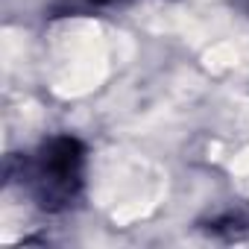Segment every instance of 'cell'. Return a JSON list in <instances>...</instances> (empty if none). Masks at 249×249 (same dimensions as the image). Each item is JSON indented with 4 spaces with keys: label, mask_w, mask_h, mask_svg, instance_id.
I'll return each mask as SVG.
<instances>
[{
    "label": "cell",
    "mask_w": 249,
    "mask_h": 249,
    "mask_svg": "<svg viewBox=\"0 0 249 249\" xmlns=\"http://www.w3.org/2000/svg\"><path fill=\"white\" fill-rule=\"evenodd\" d=\"M82 164H85V150L71 135H56L38 150L33 176L41 208L62 211L71 205V199H76L82 188Z\"/></svg>",
    "instance_id": "cell-1"
},
{
    "label": "cell",
    "mask_w": 249,
    "mask_h": 249,
    "mask_svg": "<svg viewBox=\"0 0 249 249\" xmlns=\"http://www.w3.org/2000/svg\"><path fill=\"white\" fill-rule=\"evenodd\" d=\"M243 226V220L240 217H226V220H217V223H211V231H226V237H240L246 229H240Z\"/></svg>",
    "instance_id": "cell-2"
},
{
    "label": "cell",
    "mask_w": 249,
    "mask_h": 249,
    "mask_svg": "<svg viewBox=\"0 0 249 249\" xmlns=\"http://www.w3.org/2000/svg\"><path fill=\"white\" fill-rule=\"evenodd\" d=\"M91 3H108V0H91Z\"/></svg>",
    "instance_id": "cell-3"
},
{
    "label": "cell",
    "mask_w": 249,
    "mask_h": 249,
    "mask_svg": "<svg viewBox=\"0 0 249 249\" xmlns=\"http://www.w3.org/2000/svg\"><path fill=\"white\" fill-rule=\"evenodd\" d=\"M246 3H249V0H246Z\"/></svg>",
    "instance_id": "cell-4"
}]
</instances>
